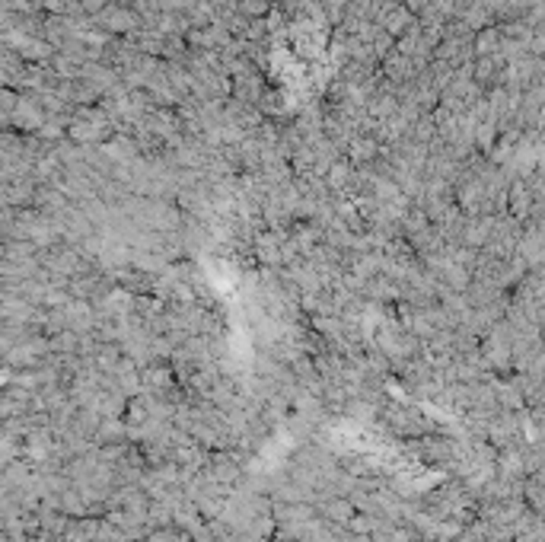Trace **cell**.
<instances>
[{"instance_id":"obj_1","label":"cell","mask_w":545,"mask_h":542,"mask_svg":"<svg viewBox=\"0 0 545 542\" xmlns=\"http://www.w3.org/2000/svg\"><path fill=\"white\" fill-rule=\"evenodd\" d=\"M131 13L128 10H118V7H109L105 13H99V26L105 29H115V32H124V29L131 26Z\"/></svg>"},{"instance_id":"obj_2","label":"cell","mask_w":545,"mask_h":542,"mask_svg":"<svg viewBox=\"0 0 545 542\" xmlns=\"http://www.w3.org/2000/svg\"><path fill=\"white\" fill-rule=\"evenodd\" d=\"M265 7H268V4H265V0H242V10H246V13H265Z\"/></svg>"}]
</instances>
